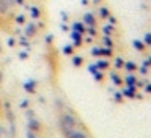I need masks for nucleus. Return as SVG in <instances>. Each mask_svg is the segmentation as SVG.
<instances>
[{
	"label": "nucleus",
	"mask_w": 151,
	"mask_h": 138,
	"mask_svg": "<svg viewBox=\"0 0 151 138\" xmlns=\"http://www.w3.org/2000/svg\"><path fill=\"white\" fill-rule=\"evenodd\" d=\"M78 127V120L75 119V115H72L70 112L60 115V128L65 130V128H76Z\"/></svg>",
	"instance_id": "obj_1"
},
{
	"label": "nucleus",
	"mask_w": 151,
	"mask_h": 138,
	"mask_svg": "<svg viewBox=\"0 0 151 138\" xmlns=\"http://www.w3.org/2000/svg\"><path fill=\"white\" fill-rule=\"evenodd\" d=\"M62 132H63V137L65 138H88V135L83 133L78 128H65Z\"/></svg>",
	"instance_id": "obj_2"
},
{
	"label": "nucleus",
	"mask_w": 151,
	"mask_h": 138,
	"mask_svg": "<svg viewBox=\"0 0 151 138\" xmlns=\"http://www.w3.org/2000/svg\"><path fill=\"white\" fill-rule=\"evenodd\" d=\"M28 130L34 132V133H39L42 130V125H41V122L36 117H29V120H28Z\"/></svg>",
	"instance_id": "obj_3"
},
{
	"label": "nucleus",
	"mask_w": 151,
	"mask_h": 138,
	"mask_svg": "<svg viewBox=\"0 0 151 138\" xmlns=\"http://www.w3.org/2000/svg\"><path fill=\"white\" fill-rule=\"evenodd\" d=\"M36 85L37 83L34 81V80H28V81H24L23 88L26 93H29V94H36Z\"/></svg>",
	"instance_id": "obj_4"
},
{
	"label": "nucleus",
	"mask_w": 151,
	"mask_h": 138,
	"mask_svg": "<svg viewBox=\"0 0 151 138\" xmlns=\"http://www.w3.org/2000/svg\"><path fill=\"white\" fill-rule=\"evenodd\" d=\"M36 33H37V24H34V23H29L26 26V29H24V36H26V37L36 36Z\"/></svg>",
	"instance_id": "obj_5"
},
{
	"label": "nucleus",
	"mask_w": 151,
	"mask_h": 138,
	"mask_svg": "<svg viewBox=\"0 0 151 138\" xmlns=\"http://www.w3.org/2000/svg\"><path fill=\"white\" fill-rule=\"evenodd\" d=\"M10 10V0H0V12L7 13Z\"/></svg>",
	"instance_id": "obj_6"
},
{
	"label": "nucleus",
	"mask_w": 151,
	"mask_h": 138,
	"mask_svg": "<svg viewBox=\"0 0 151 138\" xmlns=\"http://www.w3.org/2000/svg\"><path fill=\"white\" fill-rule=\"evenodd\" d=\"M29 13H31V18L33 20H37L41 17V10L37 7H29Z\"/></svg>",
	"instance_id": "obj_7"
},
{
	"label": "nucleus",
	"mask_w": 151,
	"mask_h": 138,
	"mask_svg": "<svg viewBox=\"0 0 151 138\" xmlns=\"http://www.w3.org/2000/svg\"><path fill=\"white\" fill-rule=\"evenodd\" d=\"M70 36H72V39L75 41V46H80V44H81V34H80V33L73 31V33L70 34Z\"/></svg>",
	"instance_id": "obj_8"
},
{
	"label": "nucleus",
	"mask_w": 151,
	"mask_h": 138,
	"mask_svg": "<svg viewBox=\"0 0 151 138\" xmlns=\"http://www.w3.org/2000/svg\"><path fill=\"white\" fill-rule=\"evenodd\" d=\"M73 31H76V33L83 34V33H85V26H83L81 23H75V24H73Z\"/></svg>",
	"instance_id": "obj_9"
},
{
	"label": "nucleus",
	"mask_w": 151,
	"mask_h": 138,
	"mask_svg": "<svg viewBox=\"0 0 151 138\" xmlns=\"http://www.w3.org/2000/svg\"><path fill=\"white\" fill-rule=\"evenodd\" d=\"M18 44H21L23 47L29 49V42H28V37H26V36H23V37H21V39H20V42H18Z\"/></svg>",
	"instance_id": "obj_10"
},
{
	"label": "nucleus",
	"mask_w": 151,
	"mask_h": 138,
	"mask_svg": "<svg viewBox=\"0 0 151 138\" xmlns=\"http://www.w3.org/2000/svg\"><path fill=\"white\" fill-rule=\"evenodd\" d=\"M63 54H65V55H72L73 54V46H65L63 47Z\"/></svg>",
	"instance_id": "obj_11"
},
{
	"label": "nucleus",
	"mask_w": 151,
	"mask_h": 138,
	"mask_svg": "<svg viewBox=\"0 0 151 138\" xmlns=\"http://www.w3.org/2000/svg\"><path fill=\"white\" fill-rule=\"evenodd\" d=\"M81 63H83V59H81V57H73V65H75V67H80Z\"/></svg>",
	"instance_id": "obj_12"
},
{
	"label": "nucleus",
	"mask_w": 151,
	"mask_h": 138,
	"mask_svg": "<svg viewBox=\"0 0 151 138\" xmlns=\"http://www.w3.org/2000/svg\"><path fill=\"white\" fill-rule=\"evenodd\" d=\"M15 21H17L18 24H23L24 21H26V18H24V15H18V17L15 18Z\"/></svg>",
	"instance_id": "obj_13"
},
{
	"label": "nucleus",
	"mask_w": 151,
	"mask_h": 138,
	"mask_svg": "<svg viewBox=\"0 0 151 138\" xmlns=\"http://www.w3.org/2000/svg\"><path fill=\"white\" fill-rule=\"evenodd\" d=\"M26 138H39V137H37V133H34V132H29V130H28Z\"/></svg>",
	"instance_id": "obj_14"
},
{
	"label": "nucleus",
	"mask_w": 151,
	"mask_h": 138,
	"mask_svg": "<svg viewBox=\"0 0 151 138\" xmlns=\"http://www.w3.org/2000/svg\"><path fill=\"white\" fill-rule=\"evenodd\" d=\"M28 104H29V101H28V99H24V101H21V104H20V109H26V107H28Z\"/></svg>",
	"instance_id": "obj_15"
},
{
	"label": "nucleus",
	"mask_w": 151,
	"mask_h": 138,
	"mask_svg": "<svg viewBox=\"0 0 151 138\" xmlns=\"http://www.w3.org/2000/svg\"><path fill=\"white\" fill-rule=\"evenodd\" d=\"M18 57H20L21 60H26V59H28V52H24V50H23V52L18 54Z\"/></svg>",
	"instance_id": "obj_16"
},
{
	"label": "nucleus",
	"mask_w": 151,
	"mask_h": 138,
	"mask_svg": "<svg viewBox=\"0 0 151 138\" xmlns=\"http://www.w3.org/2000/svg\"><path fill=\"white\" fill-rule=\"evenodd\" d=\"M85 20H86V23H88V24H93V17H91V15H85Z\"/></svg>",
	"instance_id": "obj_17"
},
{
	"label": "nucleus",
	"mask_w": 151,
	"mask_h": 138,
	"mask_svg": "<svg viewBox=\"0 0 151 138\" xmlns=\"http://www.w3.org/2000/svg\"><path fill=\"white\" fill-rule=\"evenodd\" d=\"M46 42H47V44L52 42V36H50V34H47V36H46Z\"/></svg>",
	"instance_id": "obj_18"
},
{
	"label": "nucleus",
	"mask_w": 151,
	"mask_h": 138,
	"mask_svg": "<svg viewBox=\"0 0 151 138\" xmlns=\"http://www.w3.org/2000/svg\"><path fill=\"white\" fill-rule=\"evenodd\" d=\"M8 46H10V47L15 46V39H13V37H10V39H8Z\"/></svg>",
	"instance_id": "obj_19"
},
{
	"label": "nucleus",
	"mask_w": 151,
	"mask_h": 138,
	"mask_svg": "<svg viewBox=\"0 0 151 138\" xmlns=\"http://www.w3.org/2000/svg\"><path fill=\"white\" fill-rule=\"evenodd\" d=\"M15 4H18V5H23L24 4V0H13Z\"/></svg>",
	"instance_id": "obj_20"
},
{
	"label": "nucleus",
	"mask_w": 151,
	"mask_h": 138,
	"mask_svg": "<svg viewBox=\"0 0 151 138\" xmlns=\"http://www.w3.org/2000/svg\"><path fill=\"white\" fill-rule=\"evenodd\" d=\"M2 81H4V73L0 72V83H2Z\"/></svg>",
	"instance_id": "obj_21"
},
{
	"label": "nucleus",
	"mask_w": 151,
	"mask_h": 138,
	"mask_svg": "<svg viewBox=\"0 0 151 138\" xmlns=\"http://www.w3.org/2000/svg\"><path fill=\"white\" fill-rule=\"evenodd\" d=\"M0 111H2V101H0Z\"/></svg>",
	"instance_id": "obj_22"
},
{
	"label": "nucleus",
	"mask_w": 151,
	"mask_h": 138,
	"mask_svg": "<svg viewBox=\"0 0 151 138\" xmlns=\"http://www.w3.org/2000/svg\"><path fill=\"white\" fill-rule=\"evenodd\" d=\"M0 137H2V128H0Z\"/></svg>",
	"instance_id": "obj_23"
}]
</instances>
